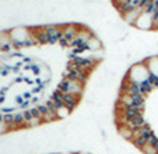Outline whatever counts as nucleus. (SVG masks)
<instances>
[{
	"instance_id": "obj_1",
	"label": "nucleus",
	"mask_w": 158,
	"mask_h": 154,
	"mask_svg": "<svg viewBox=\"0 0 158 154\" xmlns=\"http://www.w3.org/2000/svg\"><path fill=\"white\" fill-rule=\"evenodd\" d=\"M150 78H151V74H150V72H148L147 66H146L144 62H142V63H136V65H133L132 68H131L127 80L133 84L142 85V84L150 81Z\"/></svg>"
},
{
	"instance_id": "obj_2",
	"label": "nucleus",
	"mask_w": 158,
	"mask_h": 154,
	"mask_svg": "<svg viewBox=\"0 0 158 154\" xmlns=\"http://www.w3.org/2000/svg\"><path fill=\"white\" fill-rule=\"evenodd\" d=\"M65 78L72 80V81H78V83H81V84H84V85H85V83L88 80V74L84 73V72H81V70H78L76 66L69 65L68 72L65 73Z\"/></svg>"
},
{
	"instance_id": "obj_3",
	"label": "nucleus",
	"mask_w": 158,
	"mask_h": 154,
	"mask_svg": "<svg viewBox=\"0 0 158 154\" xmlns=\"http://www.w3.org/2000/svg\"><path fill=\"white\" fill-rule=\"evenodd\" d=\"M135 26L138 29H142V31H153V14L150 13H142L140 17L138 18V21H136Z\"/></svg>"
},
{
	"instance_id": "obj_4",
	"label": "nucleus",
	"mask_w": 158,
	"mask_h": 154,
	"mask_svg": "<svg viewBox=\"0 0 158 154\" xmlns=\"http://www.w3.org/2000/svg\"><path fill=\"white\" fill-rule=\"evenodd\" d=\"M143 13V7H138V8H133V10L128 11V13L123 14V19L125 21L128 25H135L136 21H138V18L140 17V14Z\"/></svg>"
},
{
	"instance_id": "obj_5",
	"label": "nucleus",
	"mask_w": 158,
	"mask_h": 154,
	"mask_svg": "<svg viewBox=\"0 0 158 154\" xmlns=\"http://www.w3.org/2000/svg\"><path fill=\"white\" fill-rule=\"evenodd\" d=\"M78 101H80V96L73 95V94H65L63 95V105L68 110H73L76 106H77Z\"/></svg>"
},
{
	"instance_id": "obj_6",
	"label": "nucleus",
	"mask_w": 158,
	"mask_h": 154,
	"mask_svg": "<svg viewBox=\"0 0 158 154\" xmlns=\"http://www.w3.org/2000/svg\"><path fill=\"white\" fill-rule=\"evenodd\" d=\"M144 63H146V66H147L151 76L158 78V56H150V58L146 59Z\"/></svg>"
},
{
	"instance_id": "obj_7",
	"label": "nucleus",
	"mask_w": 158,
	"mask_h": 154,
	"mask_svg": "<svg viewBox=\"0 0 158 154\" xmlns=\"http://www.w3.org/2000/svg\"><path fill=\"white\" fill-rule=\"evenodd\" d=\"M150 135H153V131H151V128L147 125V124L143 127H140V128L136 129V131H133V139L135 138H148Z\"/></svg>"
},
{
	"instance_id": "obj_8",
	"label": "nucleus",
	"mask_w": 158,
	"mask_h": 154,
	"mask_svg": "<svg viewBox=\"0 0 158 154\" xmlns=\"http://www.w3.org/2000/svg\"><path fill=\"white\" fill-rule=\"evenodd\" d=\"M118 135L125 140H132L133 139V131L131 128H128L127 125H120L118 127Z\"/></svg>"
},
{
	"instance_id": "obj_9",
	"label": "nucleus",
	"mask_w": 158,
	"mask_h": 154,
	"mask_svg": "<svg viewBox=\"0 0 158 154\" xmlns=\"http://www.w3.org/2000/svg\"><path fill=\"white\" fill-rule=\"evenodd\" d=\"M77 35H78V31L74 26H65V28H63V37L68 39L69 41L74 40Z\"/></svg>"
},
{
	"instance_id": "obj_10",
	"label": "nucleus",
	"mask_w": 158,
	"mask_h": 154,
	"mask_svg": "<svg viewBox=\"0 0 158 154\" xmlns=\"http://www.w3.org/2000/svg\"><path fill=\"white\" fill-rule=\"evenodd\" d=\"M87 46H88V50L96 51V50H101V48H102V43L95 37V36H94V37L87 43Z\"/></svg>"
},
{
	"instance_id": "obj_11",
	"label": "nucleus",
	"mask_w": 158,
	"mask_h": 154,
	"mask_svg": "<svg viewBox=\"0 0 158 154\" xmlns=\"http://www.w3.org/2000/svg\"><path fill=\"white\" fill-rule=\"evenodd\" d=\"M140 152L143 154H158V150L156 149V146H154V144H150V143H147L146 146L142 147Z\"/></svg>"
},
{
	"instance_id": "obj_12",
	"label": "nucleus",
	"mask_w": 158,
	"mask_h": 154,
	"mask_svg": "<svg viewBox=\"0 0 158 154\" xmlns=\"http://www.w3.org/2000/svg\"><path fill=\"white\" fill-rule=\"evenodd\" d=\"M51 99H52V101H55V102H62V103H63V94L56 89L55 92H52Z\"/></svg>"
},
{
	"instance_id": "obj_13",
	"label": "nucleus",
	"mask_w": 158,
	"mask_h": 154,
	"mask_svg": "<svg viewBox=\"0 0 158 154\" xmlns=\"http://www.w3.org/2000/svg\"><path fill=\"white\" fill-rule=\"evenodd\" d=\"M6 124H7L8 127H11V125H14V114H11V113H6L4 114V120H3Z\"/></svg>"
},
{
	"instance_id": "obj_14",
	"label": "nucleus",
	"mask_w": 158,
	"mask_h": 154,
	"mask_svg": "<svg viewBox=\"0 0 158 154\" xmlns=\"http://www.w3.org/2000/svg\"><path fill=\"white\" fill-rule=\"evenodd\" d=\"M37 109H39V111H40L41 117L45 116V114H48V113H50V109H48L47 105H39Z\"/></svg>"
},
{
	"instance_id": "obj_15",
	"label": "nucleus",
	"mask_w": 158,
	"mask_h": 154,
	"mask_svg": "<svg viewBox=\"0 0 158 154\" xmlns=\"http://www.w3.org/2000/svg\"><path fill=\"white\" fill-rule=\"evenodd\" d=\"M10 131V127L7 125L4 121H0V135L3 134H7V132Z\"/></svg>"
},
{
	"instance_id": "obj_16",
	"label": "nucleus",
	"mask_w": 158,
	"mask_h": 154,
	"mask_svg": "<svg viewBox=\"0 0 158 154\" xmlns=\"http://www.w3.org/2000/svg\"><path fill=\"white\" fill-rule=\"evenodd\" d=\"M29 110H30V113H32L33 119H41V114L37 107H32V109H29Z\"/></svg>"
},
{
	"instance_id": "obj_17",
	"label": "nucleus",
	"mask_w": 158,
	"mask_h": 154,
	"mask_svg": "<svg viewBox=\"0 0 158 154\" xmlns=\"http://www.w3.org/2000/svg\"><path fill=\"white\" fill-rule=\"evenodd\" d=\"M23 117H25V121L26 123H29L30 120L33 119V116H32V113H30L29 109H28V110H23Z\"/></svg>"
},
{
	"instance_id": "obj_18",
	"label": "nucleus",
	"mask_w": 158,
	"mask_h": 154,
	"mask_svg": "<svg viewBox=\"0 0 158 154\" xmlns=\"http://www.w3.org/2000/svg\"><path fill=\"white\" fill-rule=\"evenodd\" d=\"M59 44H60V46H62V47H68V46H70V41H69L68 39L62 37V39H60V40H59Z\"/></svg>"
},
{
	"instance_id": "obj_19",
	"label": "nucleus",
	"mask_w": 158,
	"mask_h": 154,
	"mask_svg": "<svg viewBox=\"0 0 158 154\" xmlns=\"http://www.w3.org/2000/svg\"><path fill=\"white\" fill-rule=\"evenodd\" d=\"M30 69H32V72H33V73H36V74L41 73V69H39V66H36V65L30 66Z\"/></svg>"
},
{
	"instance_id": "obj_20",
	"label": "nucleus",
	"mask_w": 158,
	"mask_h": 154,
	"mask_svg": "<svg viewBox=\"0 0 158 154\" xmlns=\"http://www.w3.org/2000/svg\"><path fill=\"white\" fill-rule=\"evenodd\" d=\"M25 98H30V92H26L25 94Z\"/></svg>"
},
{
	"instance_id": "obj_21",
	"label": "nucleus",
	"mask_w": 158,
	"mask_h": 154,
	"mask_svg": "<svg viewBox=\"0 0 158 154\" xmlns=\"http://www.w3.org/2000/svg\"><path fill=\"white\" fill-rule=\"evenodd\" d=\"M80 154H84V153H80Z\"/></svg>"
}]
</instances>
